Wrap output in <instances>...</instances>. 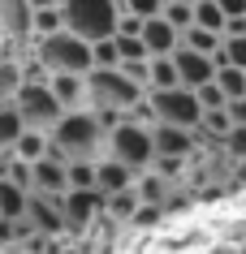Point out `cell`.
Returning <instances> with one entry per match:
<instances>
[{
    "mask_svg": "<svg viewBox=\"0 0 246 254\" xmlns=\"http://www.w3.org/2000/svg\"><path fill=\"white\" fill-rule=\"evenodd\" d=\"M143 48H147V56H173L181 48V35L164 17H151V22H143Z\"/></svg>",
    "mask_w": 246,
    "mask_h": 254,
    "instance_id": "16",
    "label": "cell"
},
{
    "mask_svg": "<svg viewBox=\"0 0 246 254\" xmlns=\"http://www.w3.org/2000/svg\"><path fill=\"white\" fill-rule=\"evenodd\" d=\"M138 186V173H130L125 164H117V160H99V168H95V190L104 194V198H112V194H121V190H134Z\"/></svg>",
    "mask_w": 246,
    "mask_h": 254,
    "instance_id": "15",
    "label": "cell"
},
{
    "mask_svg": "<svg viewBox=\"0 0 246 254\" xmlns=\"http://www.w3.org/2000/svg\"><path fill=\"white\" fill-rule=\"evenodd\" d=\"M194 26H199V30H212V35L225 39V26H229V22H225V13H220L216 0H199V4H194Z\"/></svg>",
    "mask_w": 246,
    "mask_h": 254,
    "instance_id": "22",
    "label": "cell"
},
{
    "mask_svg": "<svg viewBox=\"0 0 246 254\" xmlns=\"http://www.w3.org/2000/svg\"><path fill=\"white\" fill-rule=\"evenodd\" d=\"M61 17L69 35H78L82 43H99L117 35L121 0H61Z\"/></svg>",
    "mask_w": 246,
    "mask_h": 254,
    "instance_id": "2",
    "label": "cell"
},
{
    "mask_svg": "<svg viewBox=\"0 0 246 254\" xmlns=\"http://www.w3.org/2000/svg\"><path fill=\"white\" fill-rule=\"evenodd\" d=\"M0 43H13L17 52L35 48V9L30 0H0Z\"/></svg>",
    "mask_w": 246,
    "mask_h": 254,
    "instance_id": "9",
    "label": "cell"
},
{
    "mask_svg": "<svg viewBox=\"0 0 246 254\" xmlns=\"http://www.w3.org/2000/svg\"><path fill=\"white\" fill-rule=\"evenodd\" d=\"M30 9L39 13V9H61V0H30Z\"/></svg>",
    "mask_w": 246,
    "mask_h": 254,
    "instance_id": "39",
    "label": "cell"
},
{
    "mask_svg": "<svg viewBox=\"0 0 246 254\" xmlns=\"http://www.w3.org/2000/svg\"><path fill=\"white\" fill-rule=\"evenodd\" d=\"M35 168V190L30 194H52V198H61V194H69V164L56 155V151H48L39 164H30Z\"/></svg>",
    "mask_w": 246,
    "mask_h": 254,
    "instance_id": "12",
    "label": "cell"
},
{
    "mask_svg": "<svg viewBox=\"0 0 246 254\" xmlns=\"http://www.w3.org/2000/svg\"><path fill=\"white\" fill-rule=\"evenodd\" d=\"M225 112H229V121L238 125V129H246V95H242V99H229Z\"/></svg>",
    "mask_w": 246,
    "mask_h": 254,
    "instance_id": "36",
    "label": "cell"
},
{
    "mask_svg": "<svg viewBox=\"0 0 246 254\" xmlns=\"http://www.w3.org/2000/svg\"><path fill=\"white\" fill-rule=\"evenodd\" d=\"M220 35H212V30H199V26H190L186 35H181V48H190V52H199V56H216L220 52Z\"/></svg>",
    "mask_w": 246,
    "mask_h": 254,
    "instance_id": "23",
    "label": "cell"
},
{
    "mask_svg": "<svg viewBox=\"0 0 246 254\" xmlns=\"http://www.w3.org/2000/svg\"><path fill=\"white\" fill-rule=\"evenodd\" d=\"M164 4H168V0H121V13L138 17V22H151V17L164 13Z\"/></svg>",
    "mask_w": 246,
    "mask_h": 254,
    "instance_id": "29",
    "label": "cell"
},
{
    "mask_svg": "<svg viewBox=\"0 0 246 254\" xmlns=\"http://www.w3.org/2000/svg\"><path fill=\"white\" fill-rule=\"evenodd\" d=\"M91 65H95V69H117V65H121V52H117V35H112V39L91 43Z\"/></svg>",
    "mask_w": 246,
    "mask_h": 254,
    "instance_id": "27",
    "label": "cell"
},
{
    "mask_svg": "<svg viewBox=\"0 0 246 254\" xmlns=\"http://www.w3.org/2000/svg\"><path fill=\"white\" fill-rule=\"evenodd\" d=\"M48 86H52L56 104L65 108V112L91 108V95H86V73H52V78H48Z\"/></svg>",
    "mask_w": 246,
    "mask_h": 254,
    "instance_id": "14",
    "label": "cell"
},
{
    "mask_svg": "<svg viewBox=\"0 0 246 254\" xmlns=\"http://www.w3.org/2000/svg\"><path fill=\"white\" fill-rule=\"evenodd\" d=\"M147 99H151V108H156V121H160V125L199 129V121H203L199 95L186 91V86H173V91H147Z\"/></svg>",
    "mask_w": 246,
    "mask_h": 254,
    "instance_id": "6",
    "label": "cell"
},
{
    "mask_svg": "<svg viewBox=\"0 0 246 254\" xmlns=\"http://www.w3.org/2000/svg\"><path fill=\"white\" fill-rule=\"evenodd\" d=\"M229 177H233V186H242V190H246V160L233 164V173H229Z\"/></svg>",
    "mask_w": 246,
    "mask_h": 254,
    "instance_id": "38",
    "label": "cell"
},
{
    "mask_svg": "<svg viewBox=\"0 0 246 254\" xmlns=\"http://www.w3.org/2000/svg\"><path fill=\"white\" fill-rule=\"evenodd\" d=\"M26 134V125H22V117H17L13 104H0V155H13L17 138Z\"/></svg>",
    "mask_w": 246,
    "mask_h": 254,
    "instance_id": "20",
    "label": "cell"
},
{
    "mask_svg": "<svg viewBox=\"0 0 246 254\" xmlns=\"http://www.w3.org/2000/svg\"><path fill=\"white\" fill-rule=\"evenodd\" d=\"M160 220H164V207H147V202H143V207H138V215L130 220V224H134V228H156Z\"/></svg>",
    "mask_w": 246,
    "mask_h": 254,
    "instance_id": "35",
    "label": "cell"
},
{
    "mask_svg": "<svg viewBox=\"0 0 246 254\" xmlns=\"http://www.w3.org/2000/svg\"><path fill=\"white\" fill-rule=\"evenodd\" d=\"M199 104H203V112H225V108H229V99H225V91H220L216 86V78L207 82V86H199Z\"/></svg>",
    "mask_w": 246,
    "mask_h": 254,
    "instance_id": "31",
    "label": "cell"
},
{
    "mask_svg": "<svg viewBox=\"0 0 246 254\" xmlns=\"http://www.w3.org/2000/svg\"><path fill=\"white\" fill-rule=\"evenodd\" d=\"M177 4H199V0H177Z\"/></svg>",
    "mask_w": 246,
    "mask_h": 254,
    "instance_id": "40",
    "label": "cell"
},
{
    "mask_svg": "<svg viewBox=\"0 0 246 254\" xmlns=\"http://www.w3.org/2000/svg\"><path fill=\"white\" fill-rule=\"evenodd\" d=\"M61 30H65L61 9H39V13H35V43L48 39V35H61Z\"/></svg>",
    "mask_w": 246,
    "mask_h": 254,
    "instance_id": "28",
    "label": "cell"
},
{
    "mask_svg": "<svg viewBox=\"0 0 246 254\" xmlns=\"http://www.w3.org/2000/svg\"><path fill=\"white\" fill-rule=\"evenodd\" d=\"M220 52H225V61H229L233 69H242V73H246V35H225Z\"/></svg>",
    "mask_w": 246,
    "mask_h": 254,
    "instance_id": "30",
    "label": "cell"
},
{
    "mask_svg": "<svg viewBox=\"0 0 246 254\" xmlns=\"http://www.w3.org/2000/svg\"><path fill=\"white\" fill-rule=\"evenodd\" d=\"M48 151H52V138L39 134V129H26V134L17 138V147H13V160H22V164H39Z\"/></svg>",
    "mask_w": 246,
    "mask_h": 254,
    "instance_id": "21",
    "label": "cell"
},
{
    "mask_svg": "<svg viewBox=\"0 0 246 254\" xmlns=\"http://www.w3.org/2000/svg\"><path fill=\"white\" fill-rule=\"evenodd\" d=\"M30 52L39 56V65L48 69V73H91V43H82L78 35H69V30H61V35H48V39H39Z\"/></svg>",
    "mask_w": 246,
    "mask_h": 254,
    "instance_id": "4",
    "label": "cell"
},
{
    "mask_svg": "<svg viewBox=\"0 0 246 254\" xmlns=\"http://www.w3.org/2000/svg\"><path fill=\"white\" fill-rule=\"evenodd\" d=\"M13 108H17V117H22V125H26V129H39V134H52L56 121L65 117V108L56 104V95H52L48 82H43V86H22L17 99H13Z\"/></svg>",
    "mask_w": 246,
    "mask_h": 254,
    "instance_id": "7",
    "label": "cell"
},
{
    "mask_svg": "<svg viewBox=\"0 0 246 254\" xmlns=\"http://www.w3.org/2000/svg\"><path fill=\"white\" fill-rule=\"evenodd\" d=\"M220 13H225V22H233V17H246V0H216Z\"/></svg>",
    "mask_w": 246,
    "mask_h": 254,
    "instance_id": "37",
    "label": "cell"
},
{
    "mask_svg": "<svg viewBox=\"0 0 246 254\" xmlns=\"http://www.w3.org/2000/svg\"><path fill=\"white\" fill-rule=\"evenodd\" d=\"M117 69H121V73L134 82V86H143V91H147V61H121Z\"/></svg>",
    "mask_w": 246,
    "mask_h": 254,
    "instance_id": "34",
    "label": "cell"
},
{
    "mask_svg": "<svg viewBox=\"0 0 246 254\" xmlns=\"http://www.w3.org/2000/svg\"><path fill=\"white\" fill-rule=\"evenodd\" d=\"M108 160L125 164L130 173H147L156 164V142H151V129L147 125H134V121H121L117 129L108 134Z\"/></svg>",
    "mask_w": 246,
    "mask_h": 254,
    "instance_id": "5",
    "label": "cell"
},
{
    "mask_svg": "<svg viewBox=\"0 0 246 254\" xmlns=\"http://www.w3.org/2000/svg\"><path fill=\"white\" fill-rule=\"evenodd\" d=\"M104 194L99 190H69L61 207H65V237H86L91 228L104 220Z\"/></svg>",
    "mask_w": 246,
    "mask_h": 254,
    "instance_id": "8",
    "label": "cell"
},
{
    "mask_svg": "<svg viewBox=\"0 0 246 254\" xmlns=\"http://www.w3.org/2000/svg\"><path fill=\"white\" fill-rule=\"evenodd\" d=\"M138 207H143V198H138V190H121V194H112V198L104 202V220L121 228V224H130V220L138 215Z\"/></svg>",
    "mask_w": 246,
    "mask_h": 254,
    "instance_id": "17",
    "label": "cell"
},
{
    "mask_svg": "<svg viewBox=\"0 0 246 254\" xmlns=\"http://www.w3.org/2000/svg\"><path fill=\"white\" fill-rule=\"evenodd\" d=\"M9 181H13L17 190H35V168H30V164H22V160H9Z\"/></svg>",
    "mask_w": 246,
    "mask_h": 254,
    "instance_id": "33",
    "label": "cell"
},
{
    "mask_svg": "<svg viewBox=\"0 0 246 254\" xmlns=\"http://www.w3.org/2000/svg\"><path fill=\"white\" fill-rule=\"evenodd\" d=\"M26 202H30L26 190H17L13 181H0V220H9V224L26 220Z\"/></svg>",
    "mask_w": 246,
    "mask_h": 254,
    "instance_id": "19",
    "label": "cell"
},
{
    "mask_svg": "<svg viewBox=\"0 0 246 254\" xmlns=\"http://www.w3.org/2000/svg\"><path fill=\"white\" fill-rule=\"evenodd\" d=\"M160 17H164V22H168L173 30H177V35H186V30L194 26V4H177V0H168Z\"/></svg>",
    "mask_w": 246,
    "mask_h": 254,
    "instance_id": "25",
    "label": "cell"
},
{
    "mask_svg": "<svg viewBox=\"0 0 246 254\" xmlns=\"http://www.w3.org/2000/svg\"><path fill=\"white\" fill-rule=\"evenodd\" d=\"M95 168L99 160H74L69 164V190H95Z\"/></svg>",
    "mask_w": 246,
    "mask_h": 254,
    "instance_id": "26",
    "label": "cell"
},
{
    "mask_svg": "<svg viewBox=\"0 0 246 254\" xmlns=\"http://www.w3.org/2000/svg\"><path fill=\"white\" fill-rule=\"evenodd\" d=\"M117 52H121V61H147L143 35H117Z\"/></svg>",
    "mask_w": 246,
    "mask_h": 254,
    "instance_id": "32",
    "label": "cell"
},
{
    "mask_svg": "<svg viewBox=\"0 0 246 254\" xmlns=\"http://www.w3.org/2000/svg\"><path fill=\"white\" fill-rule=\"evenodd\" d=\"M173 86H181L173 56H147V91H173Z\"/></svg>",
    "mask_w": 246,
    "mask_h": 254,
    "instance_id": "18",
    "label": "cell"
},
{
    "mask_svg": "<svg viewBox=\"0 0 246 254\" xmlns=\"http://www.w3.org/2000/svg\"><path fill=\"white\" fill-rule=\"evenodd\" d=\"M48 138H52V151L65 164H74V160H104V155H108V129L99 125V117L91 112V108L65 112Z\"/></svg>",
    "mask_w": 246,
    "mask_h": 254,
    "instance_id": "1",
    "label": "cell"
},
{
    "mask_svg": "<svg viewBox=\"0 0 246 254\" xmlns=\"http://www.w3.org/2000/svg\"><path fill=\"white\" fill-rule=\"evenodd\" d=\"M0 39H4V35H0Z\"/></svg>",
    "mask_w": 246,
    "mask_h": 254,
    "instance_id": "41",
    "label": "cell"
},
{
    "mask_svg": "<svg viewBox=\"0 0 246 254\" xmlns=\"http://www.w3.org/2000/svg\"><path fill=\"white\" fill-rule=\"evenodd\" d=\"M216 86L225 91V99H242L246 95V73L233 65H216Z\"/></svg>",
    "mask_w": 246,
    "mask_h": 254,
    "instance_id": "24",
    "label": "cell"
},
{
    "mask_svg": "<svg viewBox=\"0 0 246 254\" xmlns=\"http://www.w3.org/2000/svg\"><path fill=\"white\" fill-rule=\"evenodd\" d=\"M173 65H177V82L186 91H199V86H207V82L216 78L212 56H199V52H190V48H177V52H173Z\"/></svg>",
    "mask_w": 246,
    "mask_h": 254,
    "instance_id": "13",
    "label": "cell"
},
{
    "mask_svg": "<svg viewBox=\"0 0 246 254\" xmlns=\"http://www.w3.org/2000/svg\"><path fill=\"white\" fill-rule=\"evenodd\" d=\"M151 142H156V160H181V164H190L194 155L203 151L199 129H177V125H156V129H151Z\"/></svg>",
    "mask_w": 246,
    "mask_h": 254,
    "instance_id": "10",
    "label": "cell"
},
{
    "mask_svg": "<svg viewBox=\"0 0 246 254\" xmlns=\"http://www.w3.org/2000/svg\"><path fill=\"white\" fill-rule=\"evenodd\" d=\"M86 95H91V108H95V112H121L125 117L147 91L134 86L121 69H91V73H86Z\"/></svg>",
    "mask_w": 246,
    "mask_h": 254,
    "instance_id": "3",
    "label": "cell"
},
{
    "mask_svg": "<svg viewBox=\"0 0 246 254\" xmlns=\"http://www.w3.org/2000/svg\"><path fill=\"white\" fill-rule=\"evenodd\" d=\"M61 198H52V194H30L26 220H30V228L39 237H65V207H61Z\"/></svg>",
    "mask_w": 246,
    "mask_h": 254,
    "instance_id": "11",
    "label": "cell"
}]
</instances>
